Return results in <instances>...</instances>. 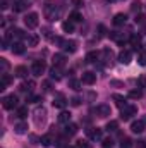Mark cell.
Returning <instances> with one entry per match:
<instances>
[{"label":"cell","mask_w":146,"mask_h":148,"mask_svg":"<svg viewBox=\"0 0 146 148\" xmlns=\"http://www.w3.org/2000/svg\"><path fill=\"white\" fill-rule=\"evenodd\" d=\"M136 114H138V107L136 105H126L124 109H120V119L122 121H129Z\"/></svg>","instance_id":"cell-1"},{"label":"cell","mask_w":146,"mask_h":148,"mask_svg":"<svg viewBox=\"0 0 146 148\" xmlns=\"http://www.w3.org/2000/svg\"><path fill=\"white\" fill-rule=\"evenodd\" d=\"M38 19H40V17H38L36 12H29V14L24 17V24H26L29 29H35V28L38 26V23H40Z\"/></svg>","instance_id":"cell-2"},{"label":"cell","mask_w":146,"mask_h":148,"mask_svg":"<svg viewBox=\"0 0 146 148\" xmlns=\"http://www.w3.org/2000/svg\"><path fill=\"white\" fill-rule=\"evenodd\" d=\"M31 71H33L35 76H41V74L46 71V64H45V60H35V62H33Z\"/></svg>","instance_id":"cell-3"},{"label":"cell","mask_w":146,"mask_h":148,"mask_svg":"<svg viewBox=\"0 0 146 148\" xmlns=\"http://www.w3.org/2000/svg\"><path fill=\"white\" fill-rule=\"evenodd\" d=\"M14 107H17V97L16 95H9L3 98V109L7 110H12Z\"/></svg>","instance_id":"cell-4"},{"label":"cell","mask_w":146,"mask_h":148,"mask_svg":"<svg viewBox=\"0 0 146 148\" xmlns=\"http://www.w3.org/2000/svg\"><path fill=\"white\" fill-rule=\"evenodd\" d=\"M60 47L64 48V52H69V53H74V52L77 50V43H76L74 40H64Z\"/></svg>","instance_id":"cell-5"},{"label":"cell","mask_w":146,"mask_h":148,"mask_svg":"<svg viewBox=\"0 0 146 148\" xmlns=\"http://www.w3.org/2000/svg\"><path fill=\"white\" fill-rule=\"evenodd\" d=\"M81 81H83V84H95L96 83V74L91 73V71H86V73H83Z\"/></svg>","instance_id":"cell-6"},{"label":"cell","mask_w":146,"mask_h":148,"mask_svg":"<svg viewBox=\"0 0 146 148\" xmlns=\"http://www.w3.org/2000/svg\"><path fill=\"white\" fill-rule=\"evenodd\" d=\"M145 124H146V119L134 121V122L131 124V131H132V133H143V131H145Z\"/></svg>","instance_id":"cell-7"},{"label":"cell","mask_w":146,"mask_h":148,"mask_svg":"<svg viewBox=\"0 0 146 148\" xmlns=\"http://www.w3.org/2000/svg\"><path fill=\"white\" fill-rule=\"evenodd\" d=\"M21 38H24V31L17 29V28H12L7 35V40H21Z\"/></svg>","instance_id":"cell-8"},{"label":"cell","mask_w":146,"mask_h":148,"mask_svg":"<svg viewBox=\"0 0 146 148\" xmlns=\"http://www.w3.org/2000/svg\"><path fill=\"white\" fill-rule=\"evenodd\" d=\"M131 59H132V53H131L129 50H122V52L119 53V62H120V64H129Z\"/></svg>","instance_id":"cell-9"},{"label":"cell","mask_w":146,"mask_h":148,"mask_svg":"<svg viewBox=\"0 0 146 148\" xmlns=\"http://www.w3.org/2000/svg\"><path fill=\"white\" fill-rule=\"evenodd\" d=\"M45 14H46V19H48V21H55V17H57V9H55V5H46Z\"/></svg>","instance_id":"cell-10"},{"label":"cell","mask_w":146,"mask_h":148,"mask_svg":"<svg viewBox=\"0 0 146 148\" xmlns=\"http://www.w3.org/2000/svg\"><path fill=\"white\" fill-rule=\"evenodd\" d=\"M86 133L91 140H102V129L100 127H89Z\"/></svg>","instance_id":"cell-11"},{"label":"cell","mask_w":146,"mask_h":148,"mask_svg":"<svg viewBox=\"0 0 146 148\" xmlns=\"http://www.w3.org/2000/svg\"><path fill=\"white\" fill-rule=\"evenodd\" d=\"M93 112H96L100 117H108L110 115V107L108 105H98L96 109H93Z\"/></svg>","instance_id":"cell-12"},{"label":"cell","mask_w":146,"mask_h":148,"mask_svg":"<svg viewBox=\"0 0 146 148\" xmlns=\"http://www.w3.org/2000/svg\"><path fill=\"white\" fill-rule=\"evenodd\" d=\"M52 103H53V107H57V109H62V107H65V103H67V102H65V97L59 93V95L55 97V100H53Z\"/></svg>","instance_id":"cell-13"},{"label":"cell","mask_w":146,"mask_h":148,"mask_svg":"<svg viewBox=\"0 0 146 148\" xmlns=\"http://www.w3.org/2000/svg\"><path fill=\"white\" fill-rule=\"evenodd\" d=\"M10 50H12V53H16V55H21V53H24V45H23L21 41H14Z\"/></svg>","instance_id":"cell-14"},{"label":"cell","mask_w":146,"mask_h":148,"mask_svg":"<svg viewBox=\"0 0 146 148\" xmlns=\"http://www.w3.org/2000/svg\"><path fill=\"white\" fill-rule=\"evenodd\" d=\"M126 21H127V16L126 14H115V17H113V24L115 26H122V24H126Z\"/></svg>","instance_id":"cell-15"},{"label":"cell","mask_w":146,"mask_h":148,"mask_svg":"<svg viewBox=\"0 0 146 148\" xmlns=\"http://www.w3.org/2000/svg\"><path fill=\"white\" fill-rule=\"evenodd\" d=\"M65 64V57L62 55V53H57V55H53V66H57V67H62Z\"/></svg>","instance_id":"cell-16"},{"label":"cell","mask_w":146,"mask_h":148,"mask_svg":"<svg viewBox=\"0 0 146 148\" xmlns=\"http://www.w3.org/2000/svg\"><path fill=\"white\" fill-rule=\"evenodd\" d=\"M129 40H131V45L134 47V50H139L141 48V36L139 35H132Z\"/></svg>","instance_id":"cell-17"},{"label":"cell","mask_w":146,"mask_h":148,"mask_svg":"<svg viewBox=\"0 0 146 148\" xmlns=\"http://www.w3.org/2000/svg\"><path fill=\"white\" fill-rule=\"evenodd\" d=\"M50 77H52V79H55V81H59V79L62 77V73H60V67L53 66V67L50 69Z\"/></svg>","instance_id":"cell-18"},{"label":"cell","mask_w":146,"mask_h":148,"mask_svg":"<svg viewBox=\"0 0 146 148\" xmlns=\"http://www.w3.org/2000/svg\"><path fill=\"white\" fill-rule=\"evenodd\" d=\"M59 122H62V124H69L71 122V114L69 112H60L59 114Z\"/></svg>","instance_id":"cell-19"},{"label":"cell","mask_w":146,"mask_h":148,"mask_svg":"<svg viewBox=\"0 0 146 148\" xmlns=\"http://www.w3.org/2000/svg\"><path fill=\"white\" fill-rule=\"evenodd\" d=\"M77 133V126L72 124V122H69L67 126H65V136H74Z\"/></svg>","instance_id":"cell-20"},{"label":"cell","mask_w":146,"mask_h":148,"mask_svg":"<svg viewBox=\"0 0 146 148\" xmlns=\"http://www.w3.org/2000/svg\"><path fill=\"white\" fill-rule=\"evenodd\" d=\"M14 73H16L17 77H26V76H28V69H26L24 66H17V67L14 69Z\"/></svg>","instance_id":"cell-21"},{"label":"cell","mask_w":146,"mask_h":148,"mask_svg":"<svg viewBox=\"0 0 146 148\" xmlns=\"http://www.w3.org/2000/svg\"><path fill=\"white\" fill-rule=\"evenodd\" d=\"M26 131H28V124L26 122H17L16 124V133L17 134H24Z\"/></svg>","instance_id":"cell-22"},{"label":"cell","mask_w":146,"mask_h":148,"mask_svg":"<svg viewBox=\"0 0 146 148\" xmlns=\"http://www.w3.org/2000/svg\"><path fill=\"white\" fill-rule=\"evenodd\" d=\"M62 29H64L65 33H72L74 31V23L72 21H64V23H62Z\"/></svg>","instance_id":"cell-23"},{"label":"cell","mask_w":146,"mask_h":148,"mask_svg":"<svg viewBox=\"0 0 146 148\" xmlns=\"http://www.w3.org/2000/svg\"><path fill=\"white\" fill-rule=\"evenodd\" d=\"M40 143H41L43 147H50V145L53 143V140H52V136H50V134H43V136H41V140H40Z\"/></svg>","instance_id":"cell-24"},{"label":"cell","mask_w":146,"mask_h":148,"mask_svg":"<svg viewBox=\"0 0 146 148\" xmlns=\"http://www.w3.org/2000/svg\"><path fill=\"white\" fill-rule=\"evenodd\" d=\"M113 100H115V103L120 107V109H124L127 103H126V98L124 97H120V95H113Z\"/></svg>","instance_id":"cell-25"},{"label":"cell","mask_w":146,"mask_h":148,"mask_svg":"<svg viewBox=\"0 0 146 148\" xmlns=\"http://www.w3.org/2000/svg\"><path fill=\"white\" fill-rule=\"evenodd\" d=\"M26 40H28V45H29V47H36L38 41H40V36H36V35H29Z\"/></svg>","instance_id":"cell-26"},{"label":"cell","mask_w":146,"mask_h":148,"mask_svg":"<svg viewBox=\"0 0 146 148\" xmlns=\"http://www.w3.org/2000/svg\"><path fill=\"white\" fill-rule=\"evenodd\" d=\"M12 9H14V12H23V10L26 9V3H24L23 0H19V2H16V3H14V7H12Z\"/></svg>","instance_id":"cell-27"},{"label":"cell","mask_w":146,"mask_h":148,"mask_svg":"<svg viewBox=\"0 0 146 148\" xmlns=\"http://www.w3.org/2000/svg\"><path fill=\"white\" fill-rule=\"evenodd\" d=\"M98 57H100V53H98V52H89V53L86 55V62H96V60H98Z\"/></svg>","instance_id":"cell-28"},{"label":"cell","mask_w":146,"mask_h":148,"mask_svg":"<svg viewBox=\"0 0 146 148\" xmlns=\"http://www.w3.org/2000/svg\"><path fill=\"white\" fill-rule=\"evenodd\" d=\"M141 97H143V91L141 90H131L129 91V98H132V100H138Z\"/></svg>","instance_id":"cell-29"},{"label":"cell","mask_w":146,"mask_h":148,"mask_svg":"<svg viewBox=\"0 0 146 148\" xmlns=\"http://www.w3.org/2000/svg\"><path fill=\"white\" fill-rule=\"evenodd\" d=\"M81 84H83V81H77V79H71V81H69V86H71L72 90H76V91L81 90Z\"/></svg>","instance_id":"cell-30"},{"label":"cell","mask_w":146,"mask_h":148,"mask_svg":"<svg viewBox=\"0 0 146 148\" xmlns=\"http://www.w3.org/2000/svg\"><path fill=\"white\" fill-rule=\"evenodd\" d=\"M33 86H35V83H33V81L23 83V84H21V91H29V90H33Z\"/></svg>","instance_id":"cell-31"},{"label":"cell","mask_w":146,"mask_h":148,"mask_svg":"<svg viewBox=\"0 0 146 148\" xmlns=\"http://www.w3.org/2000/svg\"><path fill=\"white\" fill-rule=\"evenodd\" d=\"M117 127H119V122H117V121H110L108 124H107V129H108L110 133L117 131Z\"/></svg>","instance_id":"cell-32"},{"label":"cell","mask_w":146,"mask_h":148,"mask_svg":"<svg viewBox=\"0 0 146 148\" xmlns=\"http://www.w3.org/2000/svg\"><path fill=\"white\" fill-rule=\"evenodd\" d=\"M138 62H139V66H146V52L138 53Z\"/></svg>","instance_id":"cell-33"},{"label":"cell","mask_w":146,"mask_h":148,"mask_svg":"<svg viewBox=\"0 0 146 148\" xmlns=\"http://www.w3.org/2000/svg\"><path fill=\"white\" fill-rule=\"evenodd\" d=\"M17 115H19L21 119L28 117V107H19V109H17Z\"/></svg>","instance_id":"cell-34"},{"label":"cell","mask_w":146,"mask_h":148,"mask_svg":"<svg viewBox=\"0 0 146 148\" xmlns=\"http://www.w3.org/2000/svg\"><path fill=\"white\" fill-rule=\"evenodd\" d=\"M71 21H72V23H79V21H83V16H81L79 12H72V14H71Z\"/></svg>","instance_id":"cell-35"},{"label":"cell","mask_w":146,"mask_h":148,"mask_svg":"<svg viewBox=\"0 0 146 148\" xmlns=\"http://www.w3.org/2000/svg\"><path fill=\"white\" fill-rule=\"evenodd\" d=\"M26 100H28L29 103H36V102L41 100V97H36V95H28V97H26Z\"/></svg>","instance_id":"cell-36"},{"label":"cell","mask_w":146,"mask_h":148,"mask_svg":"<svg viewBox=\"0 0 146 148\" xmlns=\"http://www.w3.org/2000/svg\"><path fill=\"white\" fill-rule=\"evenodd\" d=\"M10 81H12V77H10L9 74H2V84H3V86L10 84Z\"/></svg>","instance_id":"cell-37"},{"label":"cell","mask_w":146,"mask_h":148,"mask_svg":"<svg viewBox=\"0 0 146 148\" xmlns=\"http://www.w3.org/2000/svg\"><path fill=\"white\" fill-rule=\"evenodd\" d=\"M112 55H113V53H112V50H110V48H105V50H103V57H105V60H107V62L112 60Z\"/></svg>","instance_id":"cell-38"},{"label":"cell","mask_w":146,"mask_h":148,"mask_svg":"<svg viewBox=\"0 0 146 148\" xmlns=\"http://www.w3.org/2000/svg\"><path fill=\"white\" fill-rule=\"evenodd\" d=\"M113 147V140L112 138H105L103 140V148H112Z\"/></svg>","instance_id":"cell-39"},{"label":"cell","mask_w":146,"mask_h":148,"mask_svg":"<svg viewBox=\"0 0 146 148\" xmlns=\"http://www.w3.org/2000/svg\"><path fill=\"white\" fill-rule=\"evenodd\" d=\"M131 9H132L134 12H136V10H139V9H141V2H138V0H136V2H132V7H131Z\"/></svg>","instance_id":"cell-40"},{"label":"cell","mask_w":146,"mask_h":148,"mask_svg":"<svg viewBox=\"0 0 146 148\" xmlns=\"http://www.w3.org/2000/svg\"><path fill=\"white\" fill-rule=\"evenodd\" d=\"M98 31H100V36H105V35H107V29H105V26H103V24H100V26H98Z\"/></svg>","instance_id":"cell-41"},{"label":"cell","mask_w":146,"mask_h":148,"mask_svg":"<svg viewBox=\"0 0 146 148\" xmlns=\"http://www.w3.org/2000/svg\"><path fill=\"white\" fill-rule=\"evenodd\" d=\"M136 23H139V24H145V16H143V14L136 16Z\"/></svg>","instance_id":"cell-42"},{"label":"cell","mask_w":146,"mask_h":148,"mask_svg":"<svg viewBox=\"0 0 146 148\" xmlns=\"http://www.w3.org/2000/svg\"><path fill=\"white\" fill-rule=\"evenodd\" d=\"M0 64H2V67H3V69H9V62H7L5 59H0Z\"/></svg>","instance_id":"cell-43"},{"label":"cell","mask_w":146,"mask_h":148,"mask_svg":"<svg viewBox=\"0 0 146 148\" xmlns=\"http://www.w3.org/2000/svg\"><path fill=\"white\" fill-rule=\"evenodd\" d=\"M72 3L76 5V7H83V5H84V2H83V0H72Z\"/></svg>","instance_id":"cell-44"},{"label":"cell","mask_w":146,"mask_h":148,"mask_svg":"<svg viewBox=\"0 0 146 148\" xmlns=\"http://www.w3.org/2000/svg\"><path fill=\"white\" fill-rule=\"evenodd\" d=\"M43 88H45V91H48V90H50V83L45 81V83H43Z\"/></svg>","instance_id":"cell-45"},{"label":"cell","mask_w":146,"mask_h":148,"mask_svg":"<svg viewBox=\"0 0 146 148\" xmlns=\"http://www.w3.org/2000/svg\"><path fill=\"white\" fill-rule=\"evenodd\" d=\"M79 103H81L79 98H72V105H79Z\"/></svg>","instance_id":"cell-46"},{"label":"cell","mask_w":146,"mask_h":148,"mask_svg":"<svg viewBox=\"0 0 146 148\" xmlns=\"http://www.w3.org/2000/svg\"><path fill=\"white\" fill-rule=\"evenodd\" d=\"M138 148H146L145 141H138Z\"/></svg>","instance_id":"cell-47"},{"label":"cell","mask_w":146,"mask_h":148,"mask_svg":"<svg viewBox=\"0 0 146 148\" xmlns=\"http://www.w3.org/2000/svg\"><path fill=\"white\" fill-rule=\"evenodd\" d=\"M60 148H69V147H60Z\"/></svg>","instance_id":"cell-48"},{"label":"cell","mask_w":146,"mask_h":148,"mask_svg":"<svg viewBox=\"0 0 146 148\" xmlns=\"http://www.w3.org/2000/svg\"><path fill=\"white\" fill-rule=\"evenodd\" d=\"M107 2H113V0H107Z\"/></svg>","instance_id":"cell-49"}]
</instances>
